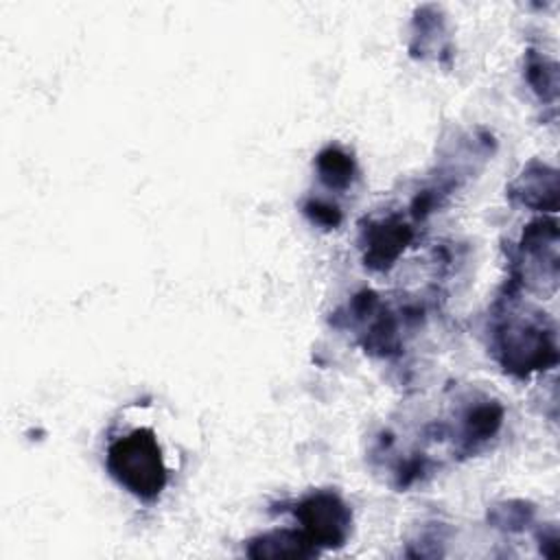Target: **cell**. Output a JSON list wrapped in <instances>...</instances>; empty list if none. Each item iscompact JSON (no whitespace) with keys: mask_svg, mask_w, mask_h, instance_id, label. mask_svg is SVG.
<instances>
[{"mask_svg":"<svg viewBox=\"0 0 560 560\" xmlns=\"http://www.w3.org/2000/svg\"><path fill=\"white\" fill-rule=\"evenodd\" d=\"M107 470L127 492L142 501H153L168 483L158 438L144 427L109 442Z\"/></svg>","mask_w":560,"mask_h":560,"instance_id":"cell-1","label":"cell"},{"mask_svg":"<svg viewBox=\"0 0 560 560\" xmlns=\"http://www.w3.org/2000/svg\"><path fill=\"white\" fill-rule=\"evenodd\" d=\"M295 514L315 547H339L346 542L352 516L335 492L319 490L308 494L295 505Z\"/></svg>","mask_w":560,"mask_h":560,"instance_id":"cell-2","label":"cell"},{"mask_svg":"<svg viewBox=\"0 0 560 560\" xmlns=\"http://www.w3.org/2000/svg\"><path fill=\"white\" fill-rule=\"evenodd\" d=\"M411 236V228L396 219L370 223V228H365V265L374 269H385L405 249Z\"/></svg>","mask_w":560,"mask_h":560,"instance_id":"cell-3","label":"cell"},{"mask_svg":"<svg viewBox=\"0 0 560 560\" xmlns=\"http://www.w3.org/2000/svg\"><path fill=\"white\" fill-rule=\"evenodd\" d=\"M249 556L254 558H289V556H313L317 553V547L308 540L304 532H291V529H280L271 532L267 536H260L258 540H252Z\"/></svg>","mask_w":560,"mask_h":560,"instance_id":"cell-4","label":"cell"},{"mask_svg":"<svg viewBox=\"0 0 560 560\" xmlns=\"http://www.w3.org/2000/svg\"><path fill=\"white\" fill-rule=\"evenodd\" d=\"M317 171L319 177L335 188H343L350 184L352 179V171H354V162L350 155H346L343 151H339L337 147H328L317 155Z\"/></svg>","mask_w":560,"mask_h":560,"instance_id":"cell-5","label":"cell"}]
</instances>
